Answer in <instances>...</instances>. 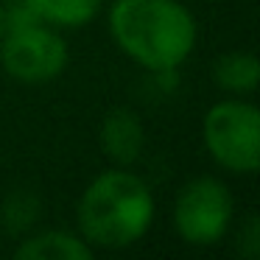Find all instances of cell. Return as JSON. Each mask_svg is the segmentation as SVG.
Returning a JSON list of instances; mask_svg holds the SVG:
<instances>
[{"mask_svg": "<svg viewBox=\"0 0 260 260\" xmlns=\"http://www.w3.org/2000/svg\"><path fill=\"white\" fill-rule=\"evenodd\" d=\"M40 23L53 28H81L101 14L104 0H25Z\"/></svg>", "mask_w": 260, "mask_h": 260, "instance_id": "ba28073f", "label": "cell"}, {"mask_svg": "<svg viewBox=\"0 0 260 260\" xmlns=\"http://www.w3.org/2000/svg\"><path fill=\"white\" fill-rule=\"evenodd\" d=\"M246 257H257L260 254V226L257 218H249L246 226H243V249H241Z\"/></svg>", "mask_w": 260, "mask_h": 260, "instance_id": "30bf717a", "label": "cell"}, {"mask_svg": "<svg viewBox=\"0 0 260 260\" xmlns=\"http://www.w3.org/2000/svg\"><path fill=\"white\" fill-rule=\"evenodd\" d=\"M6 34V14H3V6H0V37Z\"/></svg>", "mask_w": 260, "mask_h": 260, "instance_id": "8fae6325", "label": "cell"}, {"mask_svg": "<svg viewBox=\"0 0 260 260\" xmlns=\"http://www.w3.org/2000/svg\"><path fill=\"white\" fill-rule=\"evenodd\" d=\"M154 210L151 190L137 174L123 168L104 171L79 199V235L101 249L132 246L151 230Z\"/></svg>", "mask_w": 260, "mask_h": 260, "instance_id": "7a4b0ae2", "label": "cell"}, {"mask_svg": "<svg viewBox=\"0 0 260 260\" xmlns=\"http://www.w3.org/2000/svg\"><path fill=\"white\" fill-rule=\"evenodd\" d=\"M232 224V193L215 176L187 182L174 202V226L179 238L193 246H213Z\"/></svg>", "mask_w": 260, "mask_h": 260, "instance_id": "5b68a950", "label": "cell"}, {"mask_svg": "<svg viewBox=\"0 0 260 260\" xmlns=\"http://www.w3.org/2000/svg\"><path fill=\"white\" fill-rule=\"evenodd\" d=\"M143 143H146V132H143V120L137 118L132 109L120 107L104 118L101 123V151L112 159L115 165H132L143 154Z\"/></svg>", "mask_w": 260, "mask_h": 260, "instance_id": "8992f818", "label": "cell"}, {"mask_svg": "<svg viewBox=\"0 0 260 260\" xmlns=\"http://www.w3.org/2000/svg\"><path fill=\"white\" fill-rule=\"evenodd\" d=\"M68 42L48 23H28L9 28L0 37V64L20 84H48L68 68Z\"/></svg>", "mask_w": 260, "mask_h": 260, "instance_id": "277c9868", "label": "cell"}, {"mask_svg": "<svg viewBox=\"0 0 260 260\" xmlns=\"http://www.w3.org/2000/svg\"><path fill=\"white\" fill-rule=\"evenodd\" d=\"M213 79L218 81L221 90L226 92H254L257 90V81H260V64L257 56L249 51H232L224 53V56L215 62L213 70Z\"/></svg>", "mask_w": 260, "mask_h": 260, "instance_id": "9c48e42d", "label": "cell"}, {"mask_svg": "<svg viewBox=\"0 0 260 260\" xmlns=\"http://www.w3.org/2000/svg\"><path fill=\"white\" fill-rule=\"evenodd\" d=\"M20 260H92V246L68 230H48L17 246Z\"/></svg>", "mask_w": 260, "mask_h": 260, "instance_id": "52a82bcc", "label": "cell"}, {"mask_svg": "<svg viewBox=\"0 0 260 260\" xmlns=\"http://www.w3.org/2000/svg\"><path fill=\"white\" fill-rule=\"evenodd\" d=\"M207 154L232 174H254L260 165V112L249 101H221L207 109L202 123Z\"/></svg>", "mask_w": 260, "mask_h": 260, "instance_id": "3957f363", "label": "cell"}, {"mask_svg": "<svg viewBox=\"0 0 260 260\" xmlns=\"http://www.w3.org/2000/svg\"><path fill=\"white\" fill-rule=\"evenodd\" d=\"M107 20L115 45L151 73H174L196 48V20L179 0H115Z\"/></svg>", "mask_w": 260, "mask_h": 260, "instance_id": "6da1fadb", "label": "cell"}]
</instances>
